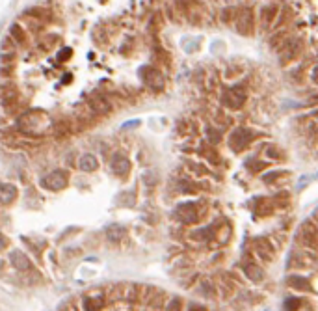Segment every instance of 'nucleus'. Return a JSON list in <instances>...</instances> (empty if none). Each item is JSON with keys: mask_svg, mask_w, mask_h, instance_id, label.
<instances>
[{"mask_svg": "<svg viewBox=\"0 0 318 311\" xmlns=\"http://www.w3.org/2000/svg\"><path fill=\"white\" fill-rule=\"evenodd\" d=\"M106 304V296L103 293H92L84 296L82 300V309L84 311H101Z\"/></svg>", "mask_w": 318, "mask_h": 311, "instance_id": "obj_11", "label": "nucleus"}, {"mask_svg": "<svg viewBox=\"0 0 318 311\" xmlns=\"http://www.w3.org/2000/svg\"><path fill=\"white\" fill-rule=\"evenodd\" d=\"M8 246H10V241H8V237L4 235V233H0V252H4Z\"/></svg>", "mask_w": 318, "mask_h": 311, "instance_id": "obj_26", "label": "nucleus"}, {"mask_svg": "<svg viewBox=\"0 0 318 311\" xmlns=\"http://www.w3.org/2000/svg\"><path fill=\"white\" fill-rule=\"evenodd\" d=\"M300 239L303 242V246L311 248H318V227L312 222H307V224L301 225V233H300Z\"/></svg>", "mask_w": 318, "mask_h": 311, "instance_id": "obj_10", "label": "nucleus"}, {"mask_svg": "<svg viewBox=\"0 0 318 311\" xmlns=\"http://www.w3.org/2000/svg\"><path fill=\"white\" fill-rule=\"evenodd\" d=\"M298 304H300V300H298V298L287 300V309H289V311H296V307H298Z\"/></svg>", "mask_w": 318, "mask_h": 311, "instance_id": "obj_28", "label": "nucleus"}, {"mask_svg": "<svg viewBox=\"0 0 318 311\" xmlns=\"http://www.w3.org/2000/svg\"><path fill=\"white\" fill-rule=\"evenodd\" d=\"M17 198V186L12 183H2L0 184V203L2 205H12Z\"/></svg>", "mask_w": 318, "mask_h": 311, "instance_id": "obj_15", "label": "nucleus"}, {"mask_svg": "<svg viewBox=\"0 0 318 311\" xmlns=\"http://www.w3.org/2000/svg\"><path fill=\"white\" fill-rule=\"evenodd\" d=\"M10 261H12V265L15 266V270H19V272H28L30 268H32V261H30V257L24 254V252H21V250L12 252Z\"/></svg>", "mask_w": 318, "mask_h": 311, "instance_id": "obj_12", "label": "nucleus"}, {"mask_svg": "<svg viewBox=\"0 0 318 311\" xmlns=\"http://www.w3.org/2000/svg\"><path fill=\"white\" fill-rule=\"evenodd\" d=\"M71 52H73L71 49H64V51L58 54V60H60V62H65V60H69V58H71Z\"/></svg>", "mask_w": 318, "mask_h": 311, "instance_id": "obj_27", "label": "nucleus"}, {"mask_svg": "<svg viewBox=\"0 0 318 311\" xmlns=\"http://www.w3.org/2000/svg\"><path fill=\"white\" fill-rule=\"evenodd\" d=\"M110 168L119 179H127L128 173H130V161L123 153H114L110 161Z\"/></svg>", "mask_w": 318, "mask_h": 311, "instance_id": "obj_7", "label": "nucleus"}, {"mask_svg": "<svg viewBox=\"0 0 318 311\" xmlns=\"http://www.w3.org/2000/svg\"><path fill=\"white\" fill-rule=\"evenodd\" d=\"M177 218L180 222H185V224H192V222H196L197 220V209L194 203H183L179 205L177 209Z\"/></svg>", "mask_w": 318, "mask_h": 311, "instance_id": "obj_14", "label": "nucleus"}, {"mask_svg": "<svg viewBox=\"0 0 318 311\" xmlns=\"http://www.w3.org/2000/svg\"><path fill=\"white\" fill-rule=\"evenodd\" d=\"M279 17V6L278 4H266V6L260 8V13H259V24L262 30H268L270 26L276 24Z\"/></svg>", "mask_w": 318, "mask_h": 311, "instance_id": "obj_6", "label": "nucleus"}, {"mask_svg": "<svg viewBox=\"0 0 318 311\" xmlns=\"http://www.w3.org/2000/svg\"><path fill=\"white\" fill-rule=\"evenodd\" d=\"M17 52H0V64H15Z\"/></svg>", "mask_w": 318, "mask_h": 311, "instance_id": "obj_24", "label": "nucleus"}, {"mask_svg": "<svg viewBox=\"0 0 318 311\" xmlns=\"http://www.w3.org/2000/svg\"><path fill=\"white\" fill-rule=\"evenodd\" d=\"M235 15H237V12L233 8H223L221 10V23L229 24L231 21H235Z\"/></svg>", "mask_w": 318, "mask_h": 311, "instance_id": "obj_23", "label": "nucleus"}, {"mask_svg": "<svg viewBox=\"0 0 318 311\" xmlns=\"http://www.w3.org/2000/svg\"><path fill=\"white\" fill-rule=\"evenodd\" d=\"M17 127L21 133L30 134V136H41L45 133V129H51V121L49 115L43 110H26L19 115Z\"/></svg>", "mask_w": 318, "mask_h": 311, "instance_id": "obj_1", "label": "nucleus"}, {"mask_svg": "<svg viewBox=\"0 0 318 311\" xmlns=\"http://www.w3.org/2000/svg\"><path fill=\"white\" fill-rule=\"evenodd\" d=\"M142 76H144L145 84H147L151 90L160 92V90L164 88V75L156 69V67H149V65H147V67L142 71Z\"/></svg>", "mask_w": 318, "mask_h": 311, "instance_id": "obj_9", "label": "nucleus"}, {"mask_svg": "<svg viewBox=\"0 0 318 311\" xmlns=\"http://www.w3.org/2000/svg\"><path fill=\"white\" fill-rule=\"evenodd\" d=\"M123 237H125V227H123V225H117V224L108 225V229H106V239H108V241L117 244Z\"/></svg>", "mask_w": 318, "mask_h": 311, "instance_id": "obj_18", "label": "nucleus"}, {"mask_svg": "<svg viewBox=\"0 0 318 311\" xmlns=\"http://www.w3.org/2000/svg\"><path fill=\"white\" fill-rule=\"evenodd\" d=\"M180 307H183V302H180L179 298H173V300H171V302L168 304L166 311H180Z\"/></svg>", "mask_w": 318, "mask_h": 311, "instance_id": "obj_25", "label": "nucleus"}, {"mask_svg": "<svg viewBox=\"0 0 318 311\" xmlns=\"http://www.w3.org/2000/svg\"><path fill=\"white\" fill-rule=\"evenodd\" d=\"M87 106L92 108L95 115H108L112 114V103L110 99L106 97L104 93H92L87 99Z\"/></svg>", "mask_w": 318, "mask_h": 311, "instance_id": "obj_4", "label": "nucleus"}, {"mask_svg": "<svg viewBox=\"0 0 318 311\" xmlns=\"http://www.w3.org/2000/svg\"><path fill=\"white\" fill-rule=\"evenodd\" d=\"M235 28L240 35H251L255 32V17H253V8L242 6L237 10L235 15Z\"/></svg>", "mask_w": 318, "mask_h": 311, "instance_id": "obj_2", "label": "nucleus"}, {"mask_svg": "<svg viewBox=\"0 0 318 311\" xmlns=\"http://www.w3.org/2000/svg\"><path fill=\"white\" fill-rule=\"evenodd\" d=\"M10 35H12L13 41H15L17 45H26L28 34H26V30L23 28V24L21 23H13L12 26H10Z\"/></svg>", "mask_w": 318, "mask_h": 311, "instance_id": "obj_17", "label": "nucleus"}, {"mask_svg": "<svg viewBox=\"0 0 318 311\" xmlns=\"http://www.w3.org/2000/svg\"><path fill=\"white\" fill-rule=\"evenodd\" d=\"M188 311H207L203 305H199V304H190V307H188Z\"/></svg>", "mask_w": 318, "mask_h": 311, "instance_id": "obj_29", "label": "nucleus"}, {"mask_svg": "<svg viewBox=\"0 0 318 311\" xmlns=\"http://www.w3.org/2000/svg\"><path fill=\"white\" fill-rule=\"evenodd\" d=\"M244 272L248 274L253 282H259V280H262V276H264V272L260 270L259 266H255V265H246L244 266Z\"/></svg>", "mask_w": 318, "mask_h": 311, "instance_id": "obj_21", "label": "nucleus"}, {"mask_svg": "<svg viewBox=\"0 0 318 311\" xmlns=\"http://www.w3.org/2000/svg\"><path fill=\"white\" fill-rule=\"evenodd\" d=\"M15 73V64H0V79H12Z\"/></svg>", "mask_w": 318, "mask_h": 311, "instance_id": "obj_22", "label": "nucleus"}, {"mask_svg": "<svg viewBox=\"0 0 318 311\" xmlns=\"http://www.w3.org/2000/svg\"><path fill=\"white\" fill-rule=\"evenodd\" d=\"M24 15H28V17H34L41 23H47L49 19H51V12L47 10V8H32L28 12H24Z\"/></svg>", "mask_w": 318, "mask_h": 311, "instance_id": "obj_19", "label": "nucleus"}, {"mask_svg": "<svg viewBox=\"0 0 318 311\" xmlns=\"http://www.w3.org/2000/svg\"><path fill=\"white\" fill-rule=\"evenodd\" d=\"M246 101V90L242 86H235L231 92H227L225 95V104L231 108H240Z\"/></svg>", "mask_w": 318, "mask_h": 311, "instance_id": "obj_13", "label": "nucleus"}, {"mask_svg": "<svg viewBox=\"0 0 318 311\" xmlns=\"http://www.w3.org/2000/svg\"><path fill=\"white\" fill-rule=\"evenodd\" d=\"M17 99H21L17 84L12 82L10 79H4V82H0V103H2V106L17 101Z\"/></svg>", "mask_w": 318, "mask_h": 311, "instance_id": "obj_8", "label": "nucleus"}, {"mask_svg": "<svg viewBox=\"0 0 318 311\" xmlns=\"http://www.w3.org/2000/svg\"><path fill=\"white\" fill-rule=\"evenodd\" d=\"M69 172L64 170V168H58V170H52L51 173H47L45 177L41 179V186L47 188L51 192H58L64 190L65 186L69 184Z\"/></svg>", "mask_w": 318, "mask_h": 311, "instance_id": "obj_3", "label": "nucleus"}, {"mask_svg": "<svg viewBox=\"0 0 318 311\" xmlns=\"http://www.w3.org/2000/svg\"><path fill=\"white\" fill-rule=\"evenodd\" d=\"M0 52H17V43L13 41V37L10 34L4 35L0 41Z\"/></svg>", "mask_w": 318, "mask_h": 311, "instance_id": "obj_20", "label": "nucleus"}, {"mask_svg": "<svg viewBox=\"0 0 318 311\" xmlns=\"http://www.w3.org/2000/svg\"><path fill=\"white\" fill-rule=\"evenodd\" d=\"M301 49H303V40L301 37H294V40H289L283 45V51L279 52V62L281 64H289L292 62L296 56H300Z\"/></svg>", "mask_w": 318, "mask_h": 311, "instance_id": "obj_5", "label": "nucleus"}, {"mask_svg": "<svg viewBox=\"0 0 318 311\" xmlns=\"http://www.w3.org/2000/svg\"><path fill=\"white\" fill-rule=\"evenodd\" d=\"M78 168H80L84 173H89V172H97L99 170V161L97 157L92 155V153H84L80 157V161H78Z\"/></svg>", "mask_w": 318, "mask_h": 311, "instance_id": "obj_16", "label": "nucleus"}]
</instances>
